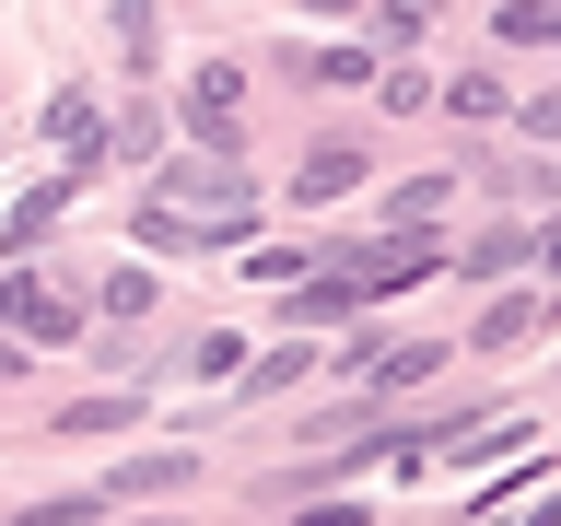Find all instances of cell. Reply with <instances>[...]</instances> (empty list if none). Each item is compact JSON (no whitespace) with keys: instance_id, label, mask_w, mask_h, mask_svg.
<instances>
[{"instance_id":"6da1fadb","label":"cell","mask_w":561,"mask_h":526,"mask_svg":"<svg viewBox=\"0 0 561 526\" xmlns=\"http://www.w3.org/2000/svg\"><path fill=\"white\" fill-rule=\"evenodd\" d=\"M351 187H363V164H351V152H316V164H305V187H293V199H351Z\"/></svg>"},{"instance_id":"7a4b0ae2","label":"cell","mask_w":561,"mask_h":526,"mask_svg":"<svg viewBox=\"0 0 561 526\" xmlns=\"http://www.w3.org/2000/svg\"><path fill=\"white\" fill-rule=\"evenodd\" d=\"M187 480V456H129V468H117V491H175Z\"/></svg>"}]
</instances>
